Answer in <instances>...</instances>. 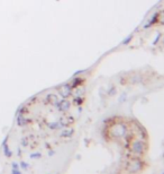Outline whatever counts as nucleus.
Instances as JSON below:
<instances>
[{
  "mask_svg": "<svg viewBox=\"0 0 164 174\" xmlns=\"http://www.w3.org/2000/svg\"><path fill=\"white\" fill-rule=\"evenodd\" d=\"M29 157L33 158V159H36V158H41V157H42V154H41V153H33V154H31Z\"/></svg>",
  "mask_w": 164,
  "mask_h": 174,
  "instance_id": "9d476101",
  "label": "nucleus"
},
{
  "mask_svg": "<svg viewBox=\"0 0 164 174\" xmlns=\"http://www.w3.org/2000/svg\"><path fill=\"white\" fill-rule=\"evenodd\" d=\"M2 148H3V155H5L7 158H10V157L13 156V153H11V150H10V148H9V146H8L7 144L2 145Z\"/></svg>",
  "mask_w": 164,
  "mask_h": 174,
  "instance_id": "39448f33",
  "label": "nucleus"
},
{
  "mask_svg": "<svg viewBox=\"0 0 164 174\" xmlns=\"http://www.w3.org/2000/svg\"><path fill=\"white\" fill-rule=\"evenodd\" d=\"M19 166H20L23 170H28V169H29V164L26 163V162H24V161H21V162L19 163Z\"/></svg>",
  "mask_w": 164,
  "mask_h": 174,
  "instance_id": "6e6552de",
  "label": "nucleus"
},
{
  "mask_svg": "<svg viewBox=\"0 0 164 174\" xmlns=\"http://www.w3.org/2000/svg\"><path fill=\"white\" fill-rule=\"evenodd\" d=\"M11 166H13V169H14V170H19V169H20L19 164L18 163H16V162H13V163H11Z\"/></svg>",
  "mask_w": 164,
  "mask_h": 174,
  "instance_id": "9b49d317",
  "label": "nucleus"
},
{
  "mask_svg": "<svg viewBox=\"0 0 164 174\" xmlns=\"http://www.w3.org/2000/svg\"><path fill=\"white\" fill-rule=\"evenodd\" d=\"M126 142L128 150L133 155L131 157H142L147 152V140L131 136L126 140Z\"/></svg>",
  "mask_w": 164,
  "mask_h": 174,
  "instance_id": "f03ea898",
  "label": "nucleus"
},
{
  "mask_svg": "<svg viewBox=\"0 0 164 174\" xmlns=\"http://www.w3.org/2000/svg\"><path fill=\"white\" fill-rule=\"evenodd\" d=\"M144 166L145 164L141 157H130L126 164V170L128 173L137 174L144 170Z\"/></svg>",
  "mask_w": 164,
  "mask_h": 174,
  "instance_id": "7ed1b4c3",
  "label": "nucleus"
},
{
  "mask_svg": "<svg viewBox=\"0 0 164 174\" xmlns=\"http://www.w3.org/2000/svg\"><path fill=\"white\" fill-rule=\"evenodd\" d=\"M109 124H107V132L110 139L119 140V139H127L129 136L131 135V131L129 129L126 122H124L120 118H112L110 119Z\"/></svg>",
  "mask_w": 164,
  "mask_h": 174,
  "instance_id": "f257e3e1",
  "label": "nucleus"
},
{
  "mask_svg": "<svg viewBox=\"0 0 164 174\" xmlns=\"http://www.w3.org/2000/svg\"><path fill=\"white\" fill-rule=\"evenodd\" d=\"M163 43H164V39H163Z\"/></svg>",
  "mask_w": 164,
  "mask_h": 174,
  "instance_id": "4468645a",
  "label": "nucleus"
},
{
  "mask_svg": "<svg viewBox=\"0 0 164 174\" xmlns=\"http://www.w3.org/2000/svg\"><path fill=\"white\" fill-rule=\"evenodd\" d=\"M11 174H23V173H21L19 170H14V169H13V170H11Z\"/></svg>",
  "mask_w": 164,
  "mask_h": 174,
  "instance_id": "ddd939ff",
  "label": "nucleus"
},
{
  "mask_svg": "<svg viewBox=\"0 0 164 174\" xmlns=\"http://www.w3.org/2000/svg\"><path fill=\"white\" fill-rule=\"evenodd\" d=\"M73 135V130L70 129V130H65L61 134V137H64V138H68V137H71Z\"/></svg>",
  "mask_w": 164,
  "mask_h": 174,
  "instance_id": "0eeeda50",
  "label": "nucleus"
},
{
  "mask_svg": "<svg viewBox=\"0 0 164 174\" xmlns=\"http://www.w3.org/2000/svg\"><path fill=\"white\" fill-rule=\"evenodd\" d=\"M131 39H133V35L130 34V35H129V36H128V38L125 40V41H123V44H128V42H129V41H130Z\"/></svg>",
  "mask_w": 164,
  "mask_h": 174,
  "instance_id": "f8f14e48",
  "label": "nucleus"
},
{
  "mask_svg": "<svg viewBox=\"0 0 164 174\" xmlns=\"http://www.w3.org/2000/svg\"><path fill=\"white\" fill-rule=\"evenodd\" d=\"M57 107H58V110H60L61 112H66V111H69V109H70V102H68V101H62V102L57 103Z\"/></svg>",
  "mask_w": 164,
  "mask_h": 174,
  "instance_id": "20e7f679",
  "label": "nucleus"
},
{
  "mask_svg": "<svg viewBox=\"0 0 164 174\" xmlns=\"http://www.w3.org/2000/svg\"><path fill=\"white\" fill-rule=\"evenodd\" d=\"M162 36H163V35H162V33H159V34L156 35L155 40L153 41V44H154V45H156V44H157V42H160V40L162 39Z\"/></svg>",
  "mask_w": 164,
  "mask_h": 174,
  "instance_id": "1a4fd4ad",
  "label": "nucleus"
},
{
  "mask_svg": "<svg viewBox=\"0 0 164 174\" xmlns=\"http://www.w3.org/2000/svg\"><path fill=\"white\" fill-rule=\"evenodd\" d=\"M157 25L164 26V9L157 13Z\"/></svg>",
  "mask_w": 164,
  "mask_h": 174,
  "instance_id": "423d86ee",
  "label": "nucleus"
}]
</instances>
